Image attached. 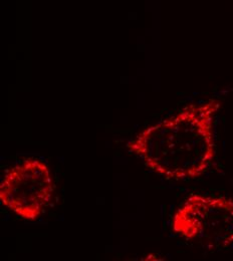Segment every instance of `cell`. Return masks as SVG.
<instances>
[{
  "label": "cell",
  "mask_w": 233,
  "mask_h": 261,
  "mask_svg": "<svg viewBox=\"0 0 233 261\" xmlns=\"http://www.w3.org/2000/svg\"><path fill=\"white\" fill-rule=\"evenodd\" d=\"M221 102L210 98L138 133L127 148L152 172L175 181L196 179L215 154V120Z\"/></svg>",
  "instance_id": "obj_1"
},
{
  "label": "cell",
  "mask_w": 233,
  "mask_h": 261,
  "mask_svg": "<svg viewBox=\"0 0 233 261\" xmlns=\"http://www.w3.org/2000/svg\"><path fill=\"white\" fill-rule=\"evenodd\" d=\"M172 230L200 247L217 251L233 244V199L193 194L175 211Z\"/></svg>",
  "instance_id": "obj_2"
},
{
  "label": "cell",
  "mask_w": 233,
  "mask_h": 261,
  "mask_svg": "<svg viewBox=\"0 0 233 261\" xmlns=\"http://www.w3.org/2000/svg\"><path fill=\"white\" fill-rule=\"evenodd\" d=\"M55 192L50 170L42 161L30 158L10 168L0 185L3 206L25 220L39 218Z\"/></svg>",
  "instance_id": "obj_3"
}]
</instances>
